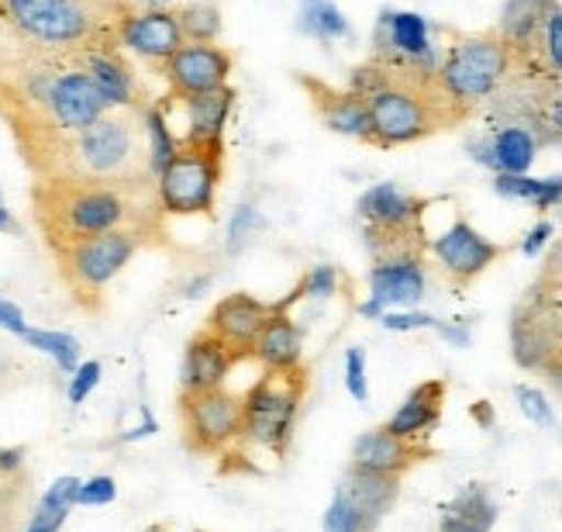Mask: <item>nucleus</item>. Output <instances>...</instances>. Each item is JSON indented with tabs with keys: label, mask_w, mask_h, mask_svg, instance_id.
<instances>
[{
	"label": "nucleus",
	"mask_w": 562,
	"mask_h": 532,
	"mask_svg": "<svg viewBox=\"0 0 562 532\" xmlns=\"http://www.w3.org/2000/svg\"><path fill=\"white\" fill-rule=\"evenodd\" d=\"M349 90L362 97L370 114L373 149H401L473 121L449 97L438 69L428 66L394 63L370 53V59L352 69Z\"/></svg>",
	"instance_id": "nucleus-1"
},
{
	"label": "nucleus",
	"mask_w": 562,
	"mask_h": 532,
	"mask_svg": "<svg viewBox=\"0 0 562 532\" xmlns=\"http://www.w3.org/2000/svg\"><path fill=\"white\" fill-rule=\"evenodd\" d=\"M32 214L53 256L80 246L87 239L132 225L149 229L156 235L166 232V214L156 198V184L117 187L42 177L32 180Z\"/></svg>",
	"instance_id": "nucleus-2"
},
{
	"label": "nucleus",
	"mask_w": 562,
	"mask_h": 532,
	"mask_svg": "<svg viewBox=\"0 0 562 532\" xmlns=\"http://www.w3.org/2000/svg\"><path fill=\"white\" fill-rule=\"evenodd\" d=\"M21 159L32 169V180L63 177V180H90V184H117V187L156 184V174L149 166L145 111L138 108L104 111L93 125L45 142Z\"/></svg>",
	"instance_id": "nucleus-3"
},
{
	"label": "nucleus",
	"mask_w": 562,
	"mask_h": 532,
	"mask_svg": "<svg viewBox=\"0 0 562 532\" xmlns=\"http://www.w3.org/2000/svg\"><path fill=\"white\" fill-rule=\"evenodd\" d=\"M135 0H0V24L48 53L87 56L121 45V21Z\"/></svg>",
	"instance_id": "nucleus-4"
},
{
	"label": "nucleus",
	"mask_w": 562,
	"mask_h": 532,
	"mask_svg": "<svg viewBox=\"0 0 562 532\" xmlns=\"http://www.w3.org/2000/svg\"><path fill=\"white\" fill-rule=\"evenodd\" d=\"M510 356L562 395V235L549 242L542 270L510 311Z\"/></svg>",
	"instance_id": "nucleus-5"
},
{
	"label": "nucleus",
	"mask_w": 562,
	"mask_h": 532,
	"mask_svg": "<svg viewBox=\"0 0 562 532\" xmlns=\"http://www.w3.org/2000/svg\"><path fill=\"white\" fill-rule=\"evenodd\" d=\"M311 374L307 367L297 370H262L249 391H241V435L238 443L217 459H238L235 470L249 467V450H262L273 459H283L293 443L301 408L307 401Z\"/></svg>",
	"instance_id": "nucleus-6"
},
{
	"label": "nucleus",
	"mask_w": 562,
	"mask_h": 532,
	"mask_svg": "<svg viewBox=\"0 0 562 532\" xmlns=\"http://www.w3.org/2000/svg\"><path fill=\"white\" fill-rule=\"evenodd\" d=\"M438 198L411 193L397 184H376L359 198L356 218L362 232V246L373 263L428 256V211Z\"/></svg>",
	"instance_id": "nucleus-7"
},
{
	"label": "nucleus",
	"mask_w": 562,
	"mask_h": 532,
	"mask_svg": "<svg viewBox=\"0 0 562 532\" xmlns=\"http://www.w3.org/2000/svg\"><path fill=\"white\" fill-rule=\"evenodd\" d=\"M449 42L438 53V80L449 90L452 101L476 118L486 104L494 101V93L510 77V48L497 35V29L486 32H452L446 29Z\"/></svg>",
	"instance_id": "nucleus-8"
},
{
	"label": "nucleus",
	"mask_w": 562,
	"mask_h": 532,
	"mask_svg": "<svg viewBox=\"0 0 562 532\" xmlns=\"http://www.w3.org/2000/svg\"><path fill=\"white\" fill-rule=\"evenodd\" d=\"M159 239L162 235L132 225V229H117L108 235L87 239V242H80V246H72L53 259L59 266L63 284L69 287L72 301L87 311H97L104 301V290L111 287V280L125 270L142 246H149V242H159Z\"/></svg>",
	"instance_id": "nucleus-9"
},
{
	"label": "nucleus",
	"mask_w": 562,
	"mask_h": 532,
	"mask_svg": "<svg viewBox=\"0 0 562 532\" xmlns=\"http://www.w3.org/2000/svg\"><path fill=\"white\" fill-rule=\"evenodd\" d=\"M225 180V142H180L162 174L156 198L166 218H214L217 190Z\"/></svg>",
	"instance_id": "nucleus-10"
},
{
	"label": "nucleus",
	"mask_w": 562,
	"mask_h": 532,
	"mask_svg": "<svg viewBox=\"0 0 562 532\" xmlns=\"http://www.w3.org/2000/svg\"><path fill=\"white\" fill-rule=\"evenodd\" d=\"M480 114H486L491 125H501V121L525 125L539 138L542 149L546 145H562V80L559 84L528 80L521 73L510 69L504 87L494 93V101Z\"/></svg>",
	"instance_id": "nucleus-11"
},
{
	"label": "nucleus",
	"mask_w": 562,
	"mask_h": 532,
	"mask_svg": "<svg viewBox=\"0 0 562 532\" xmlns=\"http://www.w3.org/2000/svg\"><path fill=\"white\" fill-rule=\"evenodd\" d=\"M180 425L193 456H225L241 435V395L228 387L180 391Z\"/></svg>",
	"instance_id": "nucleus-12"
},
{
	"label": "nucleus",
	"mask_w": 562,
	"mask_h": 532,
	"mask_svg": "<svg viewBox=\"0 0 562 532\" xmlns=\"http://www.w3.org/2000/svg\"><path fill=\"white\" fill-rule=\"evenodd\" d=\"M507 253L510 246L486 239L483 232L470 225V218H462V214L452 218V225L446 232L428 239V259L435 263V270L442 274V280L452 290H467L470 284H476Z\"/></svg>",
	"instance_id": "nucleus-13"
},
{
	"label": "nucleus",
	"mask_w": 562,
	"mask_h": 532,
	"mask_svg": "<svg viewBox=\"0 0 562 532\" xmlns=\"http://www.w3.org/2000/svg\"><path fill=\"white\" fill-rule=\"evenodd\" d=\"M235 53L222 42H183L180 53L166 59L159 77L169 87V97H198L222 90L232 80Z\"/></svg>",
	"instance_id": "nucleus-14"
},
{
	"label": "nucleus",
	"mask_w": 562,
	"mask_h": 532,
	"mask_svg": "<svg viewBox=\"0 0 562 532\" xmlns=\"http://www.w3.org/2000/svg\"><path fill=\"white\" fill-rule=\"evenodd\" d=\"M435 32H438V24H428V18L414 11L386 8L380 11L376 29H373V56L438 69V45L431 38Z\"/></svg>",
	"instance_id": "nucleus-15"
},
{
	"label": "nucleus",
	"mask_w": 562,
	"mask_h": 532,
	"mask_svg": "<svg viewBox=\"0 0 562 532\" xmlns=\"http://www.w3.org/2000/svg\"><path fill=\"white\" fill-rule=\"evenodd\" d=\"M121 48L132 56H138L142 63H149L156 73L166 66V59L183 48V29L177 11L169 8H142L132 4V11L121 21V35H117Z\"/></svg>",
	"instance_id": "nucleus-16"
},
{
	"label": "nucleus",
	"mask_w": 562,
	"mask_h": 532,
	"mask_svg": "<svg viewBox=\"0 0 562 532\" xmlns=\"http://www.w3.org/2000/svg\"><path fill=\"white\" fill-rule=\"evenodd\" d=\"M293 80L304 90L311 101L314 114L322 118V125L331 129L335 135H349L366 145H373V129H370V114H366L362 97L352 93L349 87H335L314 73H293Z\"/></svg>",
	"instance_id": "nucleus-17"
},
{
	"label": "nucleus",
	"mask_w": 562,
	"mask_h": 532,
	"mask_svg": "<svg viewBox=\"0 0 562 532\" xmlns=\"http://www.w3.org/2000/svg\"><path fill=\"white\" fill-rule=\"evenodd\" d=\"M273 314V301H262L249 290H235V295H225L207 314L204 329H211L222 343L235 353V359H252V346L262 332V325L270 322Z\"/></svg>",
	"instance_id": "nucleus-18"
},
{
	"label": "nucleus",
	"mask_w": 562,
	"mask_h": 532,
	"mask_svg": "<svg viewBox=\"0 0 562 532\" xmlns=\"http://www.w3.org/2000/svg\"><path fill=\"white\" fill-rule=\"evenodd\" d=\"M431 456H435L431 443L404 440V435L390 432L386 425H373V429L356 435L349 467L370 470V474H386V477H404L407 470H414Z\"/></svg>",
	"instance_id": "nucleus-19"
},
{
	"label": "nucleus",
	"mask_w": 562,
	"mask_h": 532,
	"mask_svg": "<svg viewBox=\"0 0 562 532\" xmlns=\"http://www.w3.org/2000/svg\"><path fill=\"white\" fill-rule=\"evenodd\" d=\"M238 93L235 87H222L211 93H198V97H159V104L169 114L183 118V129H177L180 142H225V129L228 118L235 111Z\"/></svg>",
	"instance_id": "nucleus-20"
},
{
	"label": "nucleus",
	"mask_w": 562,
	"mask_h": 532,
	"mask_svg": "<svg viewBox=\"0 0 562 532\" xmlns=\"http://www.w3.org/2000/svg\"><path fill=\"white\" fill-rule=\"evenodd\" d=\"M83 63H87V73H90L93 87L101 90L108 111H114V108H138V111H145V108L153 104L149 93H145V87H142V80H138L135 66L128 63L125 48H121V45L93 48V53L83 56Z\"/></svg>",
	"instance_id": "nucleus-21"
},
{
	"label": "nucleus",
	"mask_w": 562,
	"mask_h": 532,
	"mask_svg": "<svg viewBox=\"0 0 562 532\" xmlns=\"http://www.w3.org/2000/svg\"><path fill=\"white\" fill-rule=\"evenodd\" d=\"M366 280H370V298L386 311L418 308L428 295V256L373 263Z\"/></svg>",
	"instance_id": "nucleus-22"
},
{
	"label": "nucleus",
	"mask_w": 562,
	"mask_h": 532,
	"mask_svg": "<svg viewBox=\"0 0 562 532\" xmlns=\"http://www.w3.org/2000/svg\"><path fill=\"white\" fill-rule=\"evenodd\" d=\"M539 149H542L539 138L525 125H515V121L491 125L480 138L470 142V156L483 166H491L494 174H528Z\"/></svg>",
	"instance_id": "nucleus-23"
},
{
	"label": "nucleus",
	"mask_w": 562,
	"mask_h": 532,
	"mask_svg": "<svg viewBox=\"0 0 562 532\" xmlns=\"http://www.w3.org/2000/svg\"><path fill=\"white\" fill-rule=\"evenodd\" d=\"M235 353L217 339L211 329H201L190 335L183 350V367H180V391H211V387H225L228 374L235 370Z\"/></svg>",
	"instance_id": "nucleus-24"
},
{
	"label": "nucleus",
	"mask_w": 562,
	"mask_h": 532,
	"mask_svg": "<svg viewBox=\"0 0 562 532\" xmlns=\"http://www.w3.org/2000/svg\"><path fill=\"white\" fill-rule=\"evenodd\" d=\"M510 63H515V73H521L528 80H562V0H555L546 11L531 38L510 53Z\"/></svg>",
	"instance_id": "nucleus-25"
},
{
	"label": "nucleus",
	"mask_w": 562,
	"mask_h": 532,
	"mask_svg": "<svg viewBox=\"0 0 562 532\" xmlns=\"http://www.w3.org/2000/svg\"><path fill=\"white\" fill-rule=\"evenodd\" d=\"M446 398H449V380H446V377L422 380L418 387H411L407 398L397 404V411H394V415H390L383 425H386L390 432L404 435V440L431 443V432L438 429V422H442Z\"/></svg>",
	"instance_id": "nucleus-26"
},
{
	"label": "nucleus",
	"mask_w": 562,
	"mask_h": 532,
	"mask_svg": "<svg viewBox=\"0 0 562 532\" xmlns=\"http://www.w3.org/2000/svg\"><path fill=\"white\" fill-rule=\"evenodd\" d=\"M252 359L262 370H297L304 367V335L301 325L293 322L290 311H273L270 322L262 325Z\"/></svg>",
	"instance_id": "nucleus-27"
},
{
	"label": "nucleus",
	"mask_w": 562,
	"mask_h": 532,
	"mask_svg": "<svg viewBox=\"0 0 562 532\" xmlns=\"http://www.w3.org/2000/svg\"><path fill=\"white\" fill-rule=\"evenodd\" d=\"M401 480L404 477H386V474H370V470H359V467H349L346 470V480L338 484L346 498L356 505V512L366 519L376 532V525L383 522V516L394 508L397 495H401Z\"/></svg>",
	"instance_id": "nucleus-28"
},
{
	"label": "nucleus",
	"mask_w": 562,
	"mask_h": 532,
	"mask_svg": "<svg viewBox=\"0 0 562 532\" xmlns=\"http://www.w3.org/2000/svg\"><path fill=\"white\" fill-rule=\"evenodd\" d=\"M497 501L486 484H467L442 508L438 532H491L497 525Z\"/></svg>",
	"instance_id": "nucleus-29"
},
{
	"label": "nucleus",
	"mask_w": 562,
	"mask_h": 532,
	"mask_svg": "<svg viewBox=\"0 0 562 532\" xmlns=\"http://www.w3.org/2000/svg\"><path fill=\"white\" fill-rule=\"evenodd\" d=\"M80 477H56L53 484L45 488L42 501L35 505V512L29 519V525H24V532H63L72 505H77V495H80Z\"/></svg>",
	"instance_id": "nucleus-30"
},
{
	"label": "nucleus",
	"mask_w": 562,
	"mask_h": 532,
	"mask_svg": "<svg viewBox=\"0 0 562 532\" xmlns=\"http://www.w3.org/2000/svg\"><path fill=\"white\" fill-rule=\"evenodd\" d=\"M494 190L501 198H515L531 204L535 211H555L562 208V174L559 177H546L535 180L528 174H497L494 177Z\"/></svg>",
	"instance_id": "nucleus-31"
},
{
	"label": "nucleus",
	"mask_w": 562,
	"mask_h": 532,
	"mask_svg": "<svg viewBox=\"0 0 562 532\" xmlns=\"http://www.w3.org/2000/svg\"><path fill=\"white\" fill-rule=\"evenodd\" d=\"M552 4L555 0H507L501 11V21H497V35L507 42L510 53L531 38V32L539 29V21L546 18V11Z\"/></svg>",
	"instance_id": "nucleus-32"
},
{
	"label": "nucleus",
	"mask_w": 562,
	"mask_h": 532,
	"mask_svg": "<svg viewBox=\"0 0 562 532\" xmlns=\"http://www.w3.org/2000/svg\"><path fill=\"white\" fill-rule=\"evenodd\" d=\"M297 29L317 42H338L349 38V18L341 14L335 0H301V14H297Z\"/></svg>",
	"instance_id": "nucleus-33"
},
{
	"label": "nucleus",
	"mask_w": 562,
	"mask_h": 532,
	"mask_svg": "<svg viewBox=\"0 0 562 532\" xmlns=\"http://www.w3.org/2000/svg\"><path fill=\"white\" fill-rule=\"evenodd\" d=\"M341 284H349V280H346V274L338 270V266L317 263V266H311V270L297 284H293V290H290L286 298L273 301V311H290L297 301H328V298L338 295Z\"/></svg>",
	"instance_id": "nucleus-34"
},
{
	"label": "nucleus",
	"mask_w": 562,
	"mask_h": 532,
	"mask_svg": "<svg viewBox=\"0 0 562 532\" xmlns=\"http://www.w3.org/2000/svg\"><path fill=\"white\" fill-rule=\"evenodd\" d=\"M145 135H149V166L159 177L162 169L173 163V156L180 153V138H177L173 125L166 121V114L156 101L145 108Z\"/></svg>",
	"instance_id": "nucleus-35"
},
{
	"label": "nucleus",
	"mask_w": 562,
	"mask_h": 532,
	"mask_svg": "<svg viewBox=\"0 0 562 532\" xmlns=\"http://www.w3.org/2000/svg\"><path fill=\"white\" fill-rule=\"evenodd\" d=\"M24 343L32 350L53 356V363L63 370V374H72L80 367V339L69 335V332H56V329H29L21 335Z\"/></svg>",
	"instance_id": "nucleus-36"
},
{
	"label": "nucleus",
	"mask_w": 562,
	"mask_h": 532,
	"mask_svg": "<svg viewBox=\"0 0 562 532\" xmlns=\"http://www.w3.org/2000/svg\"><path fill=\"white\" fill-rule=\"evenodd\" d=\"M177 18L187 42H217L222 35V11L211 0H190V4L177 8Z\"/></svg>",
	"instance_id": "nucleus-37"
},
{
	"label": "nucleus",
	"mask_w": 562,
	"mask_h": 532,
	"mask_svg": "<svg viewBox=\"0 0 562 532\" xmlns=\"http://www.w3.org/2000/svg\"><path fill=\"white\" fill-rule=\"evenodd\" d=\"M325 532H373V529L366 525V519L356 512V505L346 498V491L335 488L331 505L325 512Z\"/></svg>",
	"instance_id": "nucleus-38"
},
{
	"label": "nucleus",
	"mask_w": 562,
	"mask_h": 532,
	"mask_svg": "<svg viewBox=\"0 0 562 532\" xmlns=\"http://www.w3.org/2000/svg\"><path fill=\"white\" fill-rule=\"evenodd\" d=\"M262 214L256 211V204H238L235 208V214H232V222H228V253L235 256V253H241L249 246V239L256 235V232H262Z\"/></svg>",
	"instance_id": "nucleus-39"
},
{
	"label": "nucleus",
	"mask_w": 562,
	"mask_h": 532,
	"mask_svg": "<svg viewBox=\"0 0 562 532\" xmlns=\"http://www.w3.org/2000/svg\"><path fill=\"white\" fill-rule=\"evenodd\" d=\"M515 398L525 411V419L535 422L539 429H555V411L549 404V398L542 395V387H531V384H515Z\"/></svg>",
	"instance_id": "nucleus-40"
},
{
	"label": "nucleus",
	"mask_w": 562,
	"mask_h": 532,
	"mask_svg": "<svg viewBox=\"0 0 562 532\" xmlns=\"http://www.w3.org/2000/svg\"><path fill=\"white\" fill-rule=\"evenodd\" d=\"M346 391L359 404L370 398V377H366V350L362 346L346 350Z\"/></svg>",
	"instance_id": "nucleus-41"
},
{
	"label": "nucleus",
	"mask_w": 562,
	"mask_h": 532,
	"mask_svg": "<svg viewBox=\"0 0 562 532\" xmlns=\"http://www.w3.org/2000/svg\"><path fill=\"white\" fill-rule=\"evenodd\" d=\"M101 377H104V367L97 359H87V363H80L77 370L69 374V404H83L90 395H93V387L101 384Z\"/></svg>",
	"instance_id": "nucleus-42"
},
{
	"label": "nucleus",
	"mask_w": 562,
	"mask_h": 532,
	"mask_svg": "<svg viewBox=\"0 0 562 532\" xmlns=\"http://www.w3.org/2000/svg\"><path fill=\"white\" fill-rule=\"evenodd\" d=\"M117 498V480L111 474H97L90 480L80 484V495H77V505L83 508H104Z\"/></svg>",
	"instance_id": "nucleus-43"
},
{
	"label": "nucleus",
	"mask_w": 562,
	"mask_h": 532,
	"mask_svg": "<svg viewBox=\"0 0 562 532\" xmlns=\"http://www.w3.org/2000/svg\"><path fill=\"white\" fill-rule=\"evenodd\" d=\"M552 235H555L552 222H549V218H542V222H535V225L528 229V235H525V242H521V253H525L528 259L542 256V250H549Z\"/></svg>",
	"instance_id": "nucleus-44"
},
{
	"label": "nucleus",
	"mask_w": 562,
	"mask_h": 532,
	"mask_svg": "<svg viewBox=\"0 0 562 532\" xmlns=\"http://www.w3.org/2000/svg\"><path fill=\"white\" fill-rule=\"evenodd\" d=\"M0 329L4 332H14V335H24L29 332V322H24V311L8 301V298H0Z\"/></svg>",
	"instance_id": "nucleus-45"
},
{
	"label": "nucleus",
	"mask_w": 562,
	"mask_h": 532,
	"mask_svg": "<svg viewBox=\"0 0 562 532\" xmlns=\"http://www.w3.org/2000/svg\"><path fill=\"white\" fill-rule=\"evenodd\" d=\"M24 467V450L21 446H0V480L18 477Z\"/></svg>",
	"instance_id": "nucleus-46"
},
{
	"label": "nucleus",
	"mask_w": 562,
	"mask_h": 532,
	"mask_svg": "<svg viewBox=\"0 0 562 532\" xmlns=\"http://www.w3.org/2000/svg\"><path fill=\"white\" fill-rule=\"evenodd\" d=\"M211 284H214V274H201V277L187 280V284H183V298H187V301H198V298H204L207 290H211Z\"/></svg>",
	"instance_id": "nucleus-47"
},
{
	"label": "nucleus",
	"mask_w": 562,
	"mask_h": 532,
	"mask_svg": "<svg viewBox=\"0 0 562 532\" xmlns=\"http://www.w3.org/2000/svg\"><path fill=\"white\" fill-rule=\"evenodd\" d=\"M142 415H145V419H142V425L128 429L125 435H121V443H135V440H145V435H153V432L159 429V425H156V419L149 415V411H142Z\"/></svg>",
	"instance_id": "nucleus-48"
},
{
	"label": "nucleus",
	"mask_w": 562,
	"mask_h": 532,
	"mask_svg": "<svg viewBox=\"0 0 562 532\" xmlns=\"http://www.w3.org/2000/svg\"><path fill=\"white\" fill-rule=\"evenodd\" d=\"M470 415H473V422L480 429H491L494 425V404L491 401H476V404H470Z\"/></svg>",
	"instance_id": "nucleus-49"
},
{
	"label": "nucleus",
	"mask_w": 562,
	"mask_h": 532,
	"mask_svg": "<svg viewBox=\"0 0 562 532\" xmlns=\"http://www.w3.org/2000/svg\"><path fill=\"white\" fill-rule=\"evenodd\" d=\"M0 232H11V235H18V232H21L18 218H14V214H11V208L4 204V193H0Z\"/></svg>",
	"instance_id": "nucleus-50"
},
{
	"label": "nucleus",
	"mask_w": 562,
	"mask_h": 532,
	"mask_svg": "<svg viewBox=\"0 0 562 532\" xmlns=\"http://www.w3.org/2000/svg\"><path fill=\"white\" fill-rule=\"evenodd\" d=\"M359 314H362V319H370V322H380L383 314H386V308H383L380 301L370 298V301H362V304H359Z\"/></svg>",
	"instance_id": "nucleus-51"
},
{
	"label": "nucleus",
	"mask_w": 562,
	"mask_h": 532,
	"mask_svg": "<svg viewBox=\"0 0 562 532\" xmlns=\"http://www.w3.org/2000/svg\"><path fill=\"white\" fill-rule=\"evenodd\" d=\"M4 488H11V480H0V498H4Z\"/></svg>",
	"instance_id": "nucleus-52"
},
{
	"label": "nucleus",
	"mask_w": 562,
	"mask_h": 532,
	"mask_svg": "<svg viewBox=\"0 0 562 532\" xmlns=\"http://www.w3.org/2000/svg\"><path fill=\"white\" fill-rule=\"evenodd\" d=\"M145 532H166L162 525H149V529H145Z\"/></svg>",
	"instance_id": "nucleus-53"
}]
</instances>
